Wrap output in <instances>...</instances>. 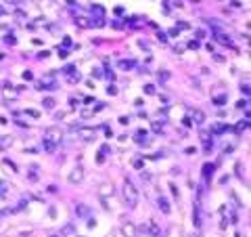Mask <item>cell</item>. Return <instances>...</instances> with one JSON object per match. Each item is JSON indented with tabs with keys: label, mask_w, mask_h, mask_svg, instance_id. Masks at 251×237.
<instances>
[{
	"label": "cell",
	"mask_w": 251,
	"mask_h": 237,
	"mask_svg": "<svg viewBox=\"0 0 251 237\" xmlns=\"http://www.w3.org/2000/svg\"><path fill=\"white\" fill-rule=\"evenodd\" d=\"M61 136H63V132H61L57 126L46 128V132H44V136H42V145H44V149H46L48 153H52V151L57 149V145H59V141H61Z\"/></svg>",
	"instance_id": "6da1fadb"
},
{
	"label": "cell",
	"mask_w": 251,
	"mask_h": 237,
	"mask_svg": "<svg viewBox=\"0 0 251 237\" xmlns=\"http://www.w3.org/2000/svg\"><path fill=\"white\" fill-rule=\"evenodd\" d=\"M123 197H126V204H128L130 208H134L138 204V189H136V185H134L130 178L123 181Z\"/></svg>",
	"instance_id": "7a4b0ae2"
},
{
	"label": "cell",
	"mask_w": 251,
	"mask_h": 237,
	"mask_svg": "<svg viewBox=\"0 0 251 237\" xmlns=\"http://www.w3.org/2000/svg\"><path fill=\"white\" fill-rule=\"evenodd\" d=\"M140 231L145 233V235H149V237H159V227L155 225V220H147L145 225L140 227Z\"/></svg>",
	"instance_id": "3957f363"
},
{
	"label": "cell",
	"mask_w": 251,
	"mask_h": 237,
	"mask_svg": "<svg viewBox=\"0 0 251 237\" xmlns=\"http://www.w3.org/2000/svg\"><path fill=\"white\" fill-rule=\"evenodd\" d=\"M38 88L40 90H52V88H57V82H55V78H40V82H38Z\"/></svg>",
	"instance_id": "277c9868"
},
{
	"label": "cell",
	"mask_w": 251,
	"mask_h": 237,
	"mask_svg": "<svg viewBox=\"0 0 251 237\" xmlns=\"http://www.w3.org/2000/svg\"><path fill=\"white\" fill-rule=\"evenodd\" d=\"M82 181H84V168H82V166H77L75 170H71L69 183H71V185H77V183H82Z\"/></svg>",
	"instance_id": "5b68a950"
},
{
	"label": "cell",
	"mask_w": 251,
	"mask_h": 237,
	"mask_svg": "<svg viewBox=\"0 0 251 237\" xmlns=\"http://www.w3.org/2000/svg\"><path fill=\"white\" fill-rule=\"evenodd\" d=\"M77 136L84 141H90V138H94V128H77Z\"/></svg>",
	"instance_id": "8992f818"
},
{
	"label": "cell",
	"mask_w": 251,
	"mask_h": 237,
	"mask_svg": "<svg viewBox=\"0 0 251 237\" xmlns=\"http://www.w3.org/2000/svg\"><path fill=\"white\" fill-rule=\"evenodd\" d=\"M121 233H123L126 237H136V227H134L132 223H123V227H121Z\"/></svg>",
	"instance_id": "52a82bcc"
},
{
	"label": "cell",
	"mask_w": 251,
	"mask_h": 237,
	"mask_svg": "<svg viewBox=\"0 0 251 237\" xmlns=\"http://www.w3.org/2000/svg\"><path fill=\"white\" fill-rule=\"evenodd\" d=\"M75 214L82 216V218H88L90 216V208H88L86 204H75Z\"/></svg>",
	"instance_id": "ba28073f"
},
{
	"label": "cell",
	"mask_w": 251,
	"mask_h": 237,
	"mask_svg": "<svg viewBox=\"0 0 251 237\" xmlns=\"http://www.w3.org/2000/svg\"><path fill=\"white\" fill-rule=\"evenodd\" d=\"M213 36H216V40L222 42V44H232L230 36H228V34H224V32H220V30H216V34H213Z\"/></svg>",
	"instance_id": "9c48e42d"
},
{
	"label": "cell",
	"mask_w": 251,
	"mask_h": 237,
	"mask_svg": "<svg viewBox=\"0 0 251 237\" xmlns=\"http://www.w3.org/2000/svg\"><path fill=\"white\" fill-rule=\"evenodd\" d=\"M157 206L161 208V212H163V214H169V212H172V208H169V201H167L165 197H159V199H157Z\"/></svg>",
	"instance_id": "30bf717a"
},
{
	"label": "cell",
	"mask_w": 251,
	"mask_h": 237,
	"mask_svg": "<svg viewBox=\"0 0 251 237\" xmlns=\"http://www.w3.org/2000/svg\"><path fill=\"white\" fill-rule=\"evenodd\" d=\"M134 65H136V61H134V59H121L119 63H117L119 69H132Z\"/></svg>",
	"instance_id": "8fae6325"
},
{
	"label": "cell",
	"mask_w": 251,
	"mask_h": 237,
	"mask_svg": "<svg viewBox=\"0 0 251 237\" xmlns=\"http://www.w3.org/2000/svg\"><path fill=\"white\" fill-rule=\"evenodd\" d=\"M193 120H195V124H203L205 122V113L201 109H193Z\"/></svg>",
	"instance_id": "7c38bea8"
},
{
	"label": "cell",
	"mask_w": 251,
	"mask_h": 237,
	"mask_svg": "<svg viewBox=\"0 0 251 237\" xmlns=\"http://www.w3.org/2000/svg\"><path fill=\"white\" fill-rule=\"evenodd\" d=\"M213 170H216V168H213V164H205V166H203V176H205V181H209V178L213 176Z\"/></svg>",
	"instance_id": "4fadbf2b"
},
{
	"label": "cell",
	"mask_w": 251,
	"mask_h": 237,
	"mask_svg": "<svg viewBox=\"0 0 251 237\" xmlns=\"http://www.w3.org/2000/svg\"><path fill=\"white\" fill-rule=\"evenodd\" d=\"M73 21H75V25H77V28H90V25H92L90 21L86 19V17H75Z\"/></svg>",
	"instance_id": "5bb4252c"
},
{
	"label": "cell",
	"mask_w": 251,
	"mask_h": 237,
	"mask_svg": "<svg viewBox=\"0 0 251 237\" xmlns=\"http://www.w3.org/2000/svg\"><path fill=\"white\" fill-rule=\"evenodd\" d=\"M6 86H8V88H4V96H6V99H15V96L19 94V90H15V88H11L13 84H6Z\"/></svg>",
	"instance_id": "9a60e30c"
},
{
	"label": "cell",
	"mask_w": 251,
	"mask_h": 237,
	"mask_svg": "<svg viewBox=\"0 0 251 237\" xmlns=\"http://www.w3.org/2000/svg\"><path fill=\"white\" fill-rule=\"evenodd\" d=\"M195 225H197V227L201 225V204L195 206Z\"/></svg>",
	"instance_id": "2e32d148"
},
{
	"label": "cell",
	"mask_w": 251,
	"mask_h": 237,
	"mask_svg": "<svg viewBox=\"0 0 251 237\" xmlns=\"http://www.w3.org/2000/svg\"><path fill=\"white\" fill-rule=\"evenodd\" d=\"M109 153H111V147H109V145H103V147H101V155H98V162H103L105 155H109Z\"/></svg>",
	"instance_id": "e0dca14e"
},
{
	"label": "cell",
	"mask_w": 251,
	"mask_h": 237,
	"mask_svg": "<svg viewBox=\"0 0 251 237\" xmlns=\"http://www.w3.org/2000/svg\"><path fill=\"white\" fill-rule=\"evenodd\" d=\"M101 195H103V197H105V195H113V187H111V185H103Z\"/></svg>",
	"instance_id": "ac0fdd59"
},
{
	"label": "cell",
	"mask_w": 251,
	"mask_h": 237,
	"mask_svg": "<svg viewBox=\"0 0 251 237\" xmlns=\"http://www.w3.org/2000/svg\"><path fill=\"white\" fill-rule=\"evenodd\" d=\"M67 78H69V82H80V80H82V76H80V72H71V74H69Z\"/></svg>",
	"instance_id": "d6986e66"
},
{
	"label": "cell",
	"mask_w": 251,
	"mask_h": 237,
	"mask_svg": "<svg viewBox=\"0 0 251 237\" xmlns=\"http://www.w3.org/2000/svg\"><path fill=\"white\" fill-rule=\"evenodd\" d=\"M42 105H44L46 109H52V107H55V99H50V96H48V99H44V101H42Z\"/></svg>",
	"instance_id": "ffe728a7"
},
{
	"label": "cell",
	"mask_w": 251,
	"mask_h": 237,
	"mask_svg": "<svg viewBox=\"0 0 251 237\" xmlns=\"http://www.w3.org/2000/svg\"><path fill=\"white\" fill-rule=\"evenodd\" d=\"M224 130H226V126H224V124H216V126L211 128V132H213V134H220V132H224Z\"/></svg>",
	"instance_id": "44dd1931"
},
{
	"label": "cell",
	"mask_w": 251,
	"mask_h": 237,
	"mask_svg": "<svg viewBox=\"0 0 251 237\" xmlns=\"http://www.w3.org/2000/svg\"><path fill=\"white\" fill-rule=\"evenodd\" d=\"M213 103H216L218 107H220V105H224V103H226V94H220V96H216V99H213Z\"/></svg>",
	"instance_id": "7402d4cb"
},
{
	"label": "cell",
	"mask_w": 251,
	"mask_h": 237,
	"mask_svg": "<svg viewBox=\"0 0 251 237\" xmlns=\"http://www.w3.org/2000/svg\"><path fill=\"white\" fill-rule=\"evenodd\" d=\"M61 72H63V74H65V76H69L71 72H75V67H73V65H65V67H63V69H61Z\"/></svg>",
	"instance_id": "603a6c76"
},
{
	"label": "cell",
	"mask_w": 251,
	"mask_h": 237,
	"mask_svg": "<svg viewBox=\"0 0 251 237\" xmlns=\"http://www.w3.org/2000/svg\"><path fill=\"white\" fill-rule=\"evenodd\" d=\"M247 124H249L247 120H245V122H241V124H237V132H241V130H245V128H247Z\"/></svg>",
	"instance_id": "cb8c5ba5"
},
{
	"label": "cell",
	"mask_w": 251,
	"mask_h": 237,
	"mask_svg": "<svg viewBox=\"0 0 251 237\" xmlns=\"http://www.w3.org/2000/svg\"><path fill=\"white\" fill-rule=\"evenodd\" d=\"M145 92H147V94H153V92H155L153 84H147V86H145Z\"/></svg>",
	"instance_id": "d4e9b609"
},
{
	"label": "cell",
	"mask_w": 251,
	"mask_h": 237,
	"mask_svg": "<svg viewBox=\"0 0 251 237\" xmlns=\"http://www.w3.org/2000/svg\"><path fill=\"white\" fill-rule=\"evenodd\" d=\"M25 113H27V116H32V118H38V116H40V113L36 111V109H27V111H25Z\"/></svg>",
	"instance_id": "484cf974"
},
{
	"label": "cell",
	"mask_w": 251,
	"mask_h": 237,
	"mask_svg": "<svg viewBox=\"0 0 251 237\" xmlns=\"http://www.w3.org/2000/svg\"><path fill=\"white\" fill-rule=\"evenodd\" d=\"M107 92L109 94H117V88H115V86H107Z\"/></svg>",
	"instance_id": "4316f807"
},
{
	"label": "cell",
	"mask_w": 251,
	"mask_h": 237,
	"mask_svg": "<svg viewBox=\"0 0 251 237\" xmlns=\"http://www.w3.org/2000/svg\"><path fill=\"white\" fill-rule=\"evenodd\" d=\"M142 164H145L142 160H134V168H142Z\"/></svg>",
	"instance_id": "83f0119b"
},
{
	"label": "cell",
	"mask_w": 251,
	"mask_h": 237,
	"mask_svg": "<svg viewBox=\"0 0 251 237\" xmlns=\"http://www.w3.org/2000/svg\"><path fill=\"white\" fill-rule=\"evenodd\" d=\"M67 55H69V52H67V50H65V48H61V50H59V57H63V59H65V57H67Z\"/></svg>",
	"instance_id": "f1b7e54d"
},
{
	"label": "cell",
	"mask_w": 251,
	"mask_h": 237,
	"mask_svg": "<svg viewBox=\"0 0 251 237\" xmlns=\"http://www.w3.org/2000/svg\"><path fill=\"white\" fill-rule=\"evenodd\" d=\"M0 145H2V147H6V145H11V138H2V141H0Z\"/></svg>",
	"instance_id": "f546056e"
},
{
	"label": "cell",
	"mask_w": 251,
	"mask_h": 237,
	"mask_svg": "<svg viewBox=\"0 0 251 237\" xmlns=\"http://www.w3.org/2000/svg\"><path fill=\"white\" fill-rule=\"evenodd\" d=\"M188 48H193V50H195V48H199V42H191V44H188Z\"/></svg>",
	"instance_id": "4dcf8cb0"
},
{
	"label": "cell",
	"mask_w": 251,
	"mask_h": 237,
	"mask_svg": "<svg viewBox=\"0 0 251 237\" xmlns=\"http://www.w3.org/2000/svg\"><path fill=\"white\" fill-rule=\"evenodd\" d=\"M213 59H216V61H220V63H222V61H226V59H224L222 55H213Z\"/></svg>",
	"instance_id": "1f68e13d"
},
{
	"label": "cell",
	"mask_w": 251,
	"mask_h": 237,
	"mask_svg": "<svg viewBox=\"0 0 251 237\" xmlns=\"http://www.w3.org/2000/svg\"><path fill=\"white\" fill-rule=\"evenodd\" d=\"M50 237H61V235H50Z\"/></svg>",
	"instance_id": "d6a6232c"
},
{
	"label": "cell",
	"mask_w": 251,
	"mask_h": 237,
	"mask_svg": "<svg viewBox=\"0 0 251 237\" xmlns=\"http://www.w3.org/2000/svg\"><path fill=\"white\" fill-rule=\"evenodd\" d=\"M17 2H23V0H17Z\"/></svg>",
	"instance_id": "836d02e7"
}]
</instances>
